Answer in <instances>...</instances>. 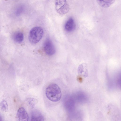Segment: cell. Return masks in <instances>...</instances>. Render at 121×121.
Listing matches in <instances>:
<instances>
[{"instance_id":"obj_1","label":"cell","mask_w":121,"mask_h":121,"mask_svg":"<svg viewBox=\"0 0 121 121\" xmlns=\"http://www.w3.org/2000/svg\"><path fill=\"white\" fill-rule=\"evenodd\" d=\"M45 94L47 98L53 102L59 101L61 96V90L56 84L52 83L49 85L45 90Z\"/></svg>"},{"instance_id":"obj_2","label":"cell","mask_w":121,"mask_h":121,"mask_svg":"<svg viewBox=\"0 0 121 121\" xmlns=\"http://www.w3.org/2000/svg\"><path fill=\"white\" fill-rule=\"evenodd\" d=\"M43 33V30L41 27L36 26L33 28L29 32V41L32 43H37L42 38Z\"/></svg>"},{"instance_id":"obj_3","label":"cell","mask_w":121,"mask_h":121,"mask_svg":"<svg viewBox=\"0 0 121 121\" xmlns=\"http://www.w3.org/2000/svg\"><path fill=\"white\" fill-rule=\"evenodd\" d=\"M55 4L56 12L60 14H65L69 11V5L66 0H56Z\"/></svg>"},{"instance_id":"obj_4","label":"cell","mask_w":121,"mask_h":121,"mask_svg":"<svg viewBox=\"0 0 121 121\" xmlns=\"http://www.w3.org/2000/svg\"><path fill=\"white\" fill-rule=\"evenodd\" d=\"M43 48L45 52L48 55H52L55 53V48L52 41L49 39H47L45 41Z\"/></svg>"},{"instance_id":"obj_5","label":"cell","mask_w":121,"mask_h":121,"mask_svg":"<svg viewBox=\"0 0 121 121\" xmlns=\"http://www.w3.org/2000/svg\"><path fill=\"white\" fill-rule=\"evenodd\" d=\"M17 117L18 121H29L27 113L23 107L20 108L18 110Z\"/></svg>"},{"instance_id":"obj_6","label":"cell","mask_w":121,"mask_h":121,"mask_svg":"<svg viewBox=\"0 0 121 121\" xmlns=\"http://www.w3.org/2000/svg\"><path fill=\"white\" fill-rule=\"evenodd\" d=\"M44 121V117L40 112L37 110H35L32 112L30 121Z\"/></svg>"},{"instance_id":"obj_7","label":"cell","mask_w":121,"mask_h":121,"mask_svg":"<svg viewBox=\"0 0 121 121\" xmlns=\"http://www.w3.org/2000/svg\"><path fill=\"white\" fill-rule=\"evenodd\" d=\"M75 23L73 19L71 17L69 18L66 22L65 26V30L68 32H71L74 29Z\"/></svg>"},{"instance_id":"obj_8","label":"cell","mask_w":121,"mask_h":121,"mask_svg":"<svg viewBox=\"0 0 121 121\" xmlns=\"http://www.w3.org/2000/svg\"><path fill=\"white\" fill-rule=\"evenodd\" d=\"M13 38L14 40L18 43H21L24 39L23 33L20 31H17L14 33L13 35Z\"/></svg>"},{"instance_id":"obj_9","label":"cell","mask_w":121,"mask_h":121,"mask_svg":"<svg viewBox=\"0 0 121 121\" xmlns=\"http://www.w3.org/2000/svg\"><path fill=\"white\" fill-rule=\"evenodd\" d=\"M86 65L85 64H82L79 65L78 69V73L81 75L85 77L87 75Z\"/></svg>"},{"instance_id":"obj_10","label":"cell","mask_w":121,"mask_h":121,"mask_svg":"<svg viewBox=\"0 0 121 121\" xmlns=\"http://www.w3.org/2000/svg\"><path fill=\"white\" fill-rule=\"evenodd\" d=\"M75 97L77 100L81 102L85 101L87 98L86 95L84 92L81 91L77 92L75 94Z\"/></svg>"},{"instance_id":"obj_11","label":"cell","mask_w":121,"mask_h":121,"mask_svg":"<svg viewBox=\"0 0 121 121\" xmlns=\"http://www.w3.org/2000/svg\"><path fill=\"white\" fill-rule=\"evenodd\" d=\"M100 5L104 7H107L110 6L114 1L113 0H98Z\"/></svg>"},{"instance_id":"obj_12","label":"cell","mask_w":121,"mask_h":121,"mask_svg":"<svg viewBox=\"0 0 121 121\" xmlns=\"http://www.w3.org/2000/svg\"><path fill=\"white\" fill-rule=\"evenodd\" d=\"M0 108L3 111H6L8 109V105L5 100H2L0 102Z\"/></svg>"},{"instance_id":"obj_13","label":"cell","mask_w":121,"mask_h":121,"mask_svg":"<svg viewBox=\"0 0 121 121\" xmlns=\"http://www.w3.org/2000/svg\"><path fill=\"white\" fill-rule=\"evenodd\" d=\"M35 99H30L29 101V104L33 108L35 105Z\"/></svg>"},{"instance_id":"obj_14","label":"cell","mask_w":121,"mask_h":121,"mask_svg":"<svg viewBox=\"0 0 121 121\" xmlns=\"http://www.w3.org/2000/svg\"><path fill=\"white\" fill-rule=\"evenodd\" d=\"M0 121H2V119L1 116L0 115Z\"/></svg>"}]
</instances>
